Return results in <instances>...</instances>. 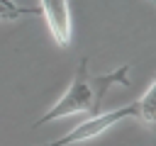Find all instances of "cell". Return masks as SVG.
Returning <instances> with one entry per match:
<instances>
[{
    "label": "cell",
    "mask_w": 156,
    "mask_h": 146,
    "mask_svg": "<svg viewBox=\"0 0 156 146\" xmlns=\"http://www.w3.org/2000/svg\"><path fill=\"white\" fill-rule=\"evenodd\" d=\"M151 2H154V5H156V0H151Z\"/></svg>",
    "instance_id": "8992f818"
},
{
    "label": "cell",
    "mask_w": 156,
    "mask_h": 146,
    "mask_svg": "<svg viewBox=\"0 0 156 146\" xmlns=\"http://www.w3.org/2000/svg\"><path fill=\"white\" fill-rule=\"evenodd\" d=\"M134 105H136V117H139L144 124L156 127V78H154V83L149 85V90L139 97V102H134Z\"/></svg>",
    "instance_id": "277c9868"
},
{
    "label": "cell",
    "mask_w": 156,
    "mask_h": 146,
    "mask_svg": "<svg viewBox=\"0 0 156 146\" xmlns=\"http://www.w3.org/2000/svg\"><path fill=\"white\" fill-rule=\"evenodd\" d=\"M39 12L44 15L51 36L56 39L58 46L71 44V10L68 0H39Z\"/></svg>",
    "instance_id": "3957f363"
},
{
    "label": "cell",
    "mask_w": 156,
    "mask_h": 146,
    "mask_svg": "<svg viewBox=\"0 0 156 146\" xmlns=\"http://www.w3.org/2000/svg\"><path fill=\"white\" fill-rule=\"evenodd\" d=\"M24 15H39V7H22L15 0H0V19H20Z\"/></svg>",
    "instance_id": "5b68a950"
},
{
    "label": "cell",
    "mask_w": 156,
    "mask_h": 146,
    "mask_svg": "<svg viewBox=\"0 0 156 146\" xmlns=\"http://www.w3.org/2000/svg\"><path fill=\"white\" fill-rule=\"evenodd\" d=\"M129 63L119 66L112 73L105 75H90L88 73V56L80 58L76 75L68 85V90L44 112V117H39L34 122V127H41L46 122H54L58 117H68V114H88V117H98L102 112V100L105 92L112 85H129Z\"/></svg>",
    "instance_id": "6da1fadb"
},
{
    "label": "cell",
    "mask_w": 156,
    "mask_h": 146,
    "mask_svg": "<svg viewBox=\"0 0 156 146\" xmlns=\"http://www.w3.org/2000/svg\"><path fill=\"white\" fill-rule=\"evenodd\" d=\"M124 117H136V105H124V107H117L112 112H100L98 117H88L85 122H80L78 127H73L66 136L56 139V141H49L44 146H73V144H83L88 139H95L100 136L102 131H107L112 124H117L119 119Z\"/></svg>",
    "instance_id": "7a4b0ae2"
}]
</instances>
